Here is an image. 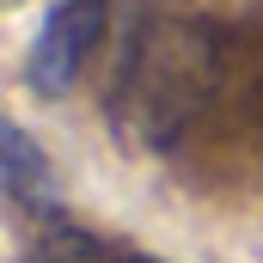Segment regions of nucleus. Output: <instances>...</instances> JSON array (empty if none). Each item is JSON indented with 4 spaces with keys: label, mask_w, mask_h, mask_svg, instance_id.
Returning a JSON list of instances; mask_svg holds the SVG:
<instances>
[{
    "label": "nucleus",
    "mask_w": 263,
    "mask_h": 263,
    "mask_svg": "<svg viewBox=\"0 0 263 263\" xmlns=\"http://www.w3.org/2000/svg\"><path fill=\"white\" fill-rule=\"evenodd\" d=\"M98 43H104V0H62V6H49L37 43L25 55L31 92H43V98L73 92V80L86 73V62H92Z\"/></svg>",
    "instance_id": "f257e3e1"
},
{
    "label": "nucleus",
    "mask_w": 263,
    "mask_h": 263,
    "mask_svg": "<svg viewBox=\"0 0 263 263\" xmlns=\"http://www.w3.org/2000/svg\"><path fill=\"white\" fill-rule=\"evenodd\" d=\"M0 184L6 202L18 214H55V172L37 153V141L25 135V123H6V147H0Z\"/></svg>",
    "instance_id": "f03ea898"
},
{
    "label": "nucleus",
    "mask_w": 263,
    "mask_h": 263,
    "mask_svg": "<svg viewBox=\"0 0 263 263\" xmlns=\"http://www.w3.org/2000/svg\"><path fill=\"white\" fill-rule=\"evenodd\" d=\"M110 263H159V257H147V251H110Z\"/></svg>",
    "instance_id": "7ed1b4c3"
}]
</instances>
